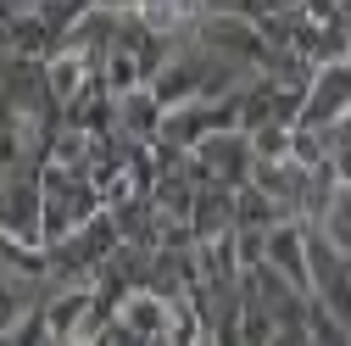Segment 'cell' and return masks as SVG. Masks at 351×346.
<instances>
[{"instance_id": "cell-2", "label": "cell", "mask_w": 351, "mask_h": 346, "mask_svg": "<svg viewBox=\"0 0 351 346\" xmlns=\"http://www.w3.org/2000/svg\"><path fill=\"white\" fill-rule=\"evenodd\" d=\"M262 263H268L274 274H285V279L306 296V285H313V274H306V224H301V218H279V224H268Z\"/></svg>"}, {"instance_id": "cell-3", "label": "cell", "mask_w": 351, "mask_h": 346, "mask_svg": "<svg viewBox=\"0 0 351 346\" xmlns=\"http://www.w3.org/2000/svg\"><path fill=\"white\" fill-rule=\"evenodd\" d=\"M318 229H324L340 251H351V185H335V190H329V201L318 207Z\"/></svg>"}, {"instance_id": "cell-1", "label": "cell", "mask_w": 351, "mask_h": 346, "mask_svg": "<svg viewBox=\"0 0 351 346\" xmlns=\"http://www.w3.org/2000/svg\"><path fill=\"white\" fill-rule=\"evenodd\" d=\"M346 112H351V56L318 62L313 78H306V101H301L295 128H335Z\"/></svg>"}]
</instances>
